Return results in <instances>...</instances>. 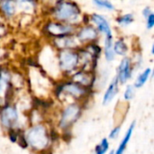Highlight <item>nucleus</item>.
<instances>
[{
    "label": "nucleus",
    "mask_w": 154,
    "mask_h": 154,
    "mask_svg": "<svg viewBox=\"0 0 154 154\" xmlns=\"http://www.w3.org/2000/svg\"><path fill=\"white\" fill-rule=\"evenodd\" d=\"M115 51H114V43L112 36H106L105 39V56L108 61L114 60L115 59Z\"/></svg>",
    "instance_id": "nucleus-15"
},
{
    "label": "nucleus",
    "mask_w": 154,
    "mask_h": 154,
    "mask_svg": "<svg viewBox=\"0 0 154 154\" xmlns=\"http://www.w3.org/2000/svg\"><path fill=\"white\" fill-rule=\"evenodd\" d=\"M133 22H134V15L132 14H126L117 18V23L121 26H127L131 24Z\"/></svg>",
    "instance_id": "nucleus-22"
},
{
    "label": "nucleus",
    "mask_w": 154,
    "mask_h": 154,
    "mask_svg": "<svg viewBox=\"0 0 154 154\" xmlns=\"http://www.w3.org/2000/svg\"><path fill=\"white\" fill-rule=\"evenodd\" d=\"M54 16L62 22L76 23L80 17V13L75 4L70 2H63L56 7Z\"/></svg>",
    "instance_id": "nucleus-3"
},
{
    "label": "nucleus",
    "mask_w": 154,
    "mask_h": 154,
    "mask_svg": "<svg viewBox=\"0 0 154 154\" xmlns=\"http://www.w3.org/2000/svg\"><path fill=\"white\" fill-rule=\"evenodd\" d=\"M82 113L81 106L76 103L68 105L61 112L59 127L61 130H69L80 117Z\"/></svg>",
    "instance_id": "nucleus-2"
},
{
    "label": "nucleus",
    "mask_w": 154,
    "mask_h": 154,
    "mask_svg": "<svg viewBox=\"0 0 154 154\" xmlns=\"http://www.w3.org/2000/svg\"><path fill=\"white\" fill-rule=\"evenodd\" d=\"M25 143L32 150L42 152L46 150L50 143L49 132L45 125L38 124L28 129L24 136Z\"/></svg>",
    "instance_id": "nucleus-1"
},
{
    "label": "nucleus",
    "mask_w": 154,
    "mask_h": 154,
    "mask_svg": "<svg viewBox=\"0 0 154 154\" xmlns=\"http://www.w3.org/2000/svg\"><path fill=\"white\" fill-rule=\"evenodd\" d=\"M121 132V126L120 125H117L116 126L115 128H113L109 134V139H112V140H115L118 137L119 134Z\"/></svg>",
    "instance_id": "nucleus-24"
},
{
    "label": "nucleus",
    "mask_w": 154,
    "mask_h": 154,
    "mask_svg": "<svg viewBox=\"0 0 154 154\" xmlns=\"http://www.w3.org/2000/svg\"><path fill=\"white\" fill-rule=\"evenodd\" d=\"M152 13V10H151V8H150V7H146V8L143 10V16H144L145 18H147V17H148Z\"/></svg>",
    "instance_id": "nucleus-26"
},
{
    "label": "nucleus",
    "mask_w": 154,
    "mask_h": 154,
    "mask_svg": "<svg viewBox=\"0 0 154 154\" xmlns=\"http://www.w3.org/2000/svg\"><path fill=\"white\" fill-rule=\"evenodd\" d=\"M147 22H146V26L149 30L152 29V27L154 26V14L153 13H152L147 18H146Z\"/></svg>",
    "instance_id": "nucleus-25"
},
{
    "label": "nucleus",
    "mask_w": 154,
    "mask_h": 154,
    "mask_svg": "<svg viewBox=\"0 0 154 154\" xmlns=\"http://www.w3.org/2000/svg\"><path fill=\"white\" fill-rule=\"evenodd\" d=\"M114 51H115V53H116L120 56L125 55V53L127 52V46H126L125 42L123 40H118L114 44Z\"/></svg>",
    "instance_id": "nucleus-18"
},
{
    "label": "nucleus",
    "mask_w": 154,
    "mask_h": 154,
    "mask_svg": "<svg viewBox=\"0 0 154 154\" xmlns=\"http://www.w3.org/2000/svg\"><path fill=\"white\" fill-rule=\"evenodd\" d=\"M109 150V142L106 138L102 139V141L96 146L95 154H106Z\"/></svg>",
    "instance_id": "nucleus-19"
},
{
    "label": "nucleus",
    "mask_w": 154,
    "mask_h": 154,
    "mask_svg": "<svg viewBox=\"0 0 154 154\" xmlns=\"http://www.w3.org/2000/svg\"><path fill=\"white\" fill-rule=\"evenodd\" d=\"M135 96V88L134 86H132V85H128L126 87V89L124 93V98L125 100L126 101H130L132 100Z\"/></svg>",
    "instance_id": "nucleus-23"
},
{
    "label": "nucleus",
    "mask_w": 154,
    "mask_h": 154,
    "mask_svg": "<svg viewBox=\"0 0 154 154\" xmlns=\"http://www.w3.org/2000/svg\"><path fill=\"white\" fill-rule=\"evenodd\" d=\"M1 9L7 16H13L15 13V5L13 0H3L1 3Z\"/></svg>",
    "instance_id": "nucleus-17"
},
{
    "label": "nucleus",
    "mask_w": 154,
    "mask_h": 154,
    "mask_svg": "<svg viewBox=\"0 0 154 154\" xmlns=\"http://www.w3.org/2000/svg\"><path fill=\"white\" fill-rule=\"evenodd\" d=\"M60 67L64 71H71L75 69L79 62V56L72 51L64 50L61 51L59 57Z\"/></svg>",
    "instance_id": "nucleus-5"
},
{
    "label": "nucleus",
    "mask_w": 154,
    "mask_h": 154,
    "mask_svg": "<svg viewBox=\"0 0 154 154\" xmlns=\"http://www.w3.org/2000/svg\"><path fill=\"white\" fill-rule=\"evenodd\" d=\"M114 152H114V151H112V152H111V153H110V154H114Z\"/></svg>",
    "instance_id": "nucleus-27"
},
{
    "label": "nucleus",
    "mask_w": 154,
    "mask_h": 154,
    "mask_svg": "<svg viewBox=\"0 0 154 154\" xmlns=\"http://www.w3.org/2000/svg\"><path fill=\"white\" fill-rule=\"evenodd\" d=\"M56 42H58L57 45L59 47H61V48H69V47H72V46L75 45L74 44L75 42L71 38H69L68 36H63V37L59 38L56 41Z\"/></svg>",
    "instance_id": "nucleus-20"
},
{
    "label": "nucleus",
    "mask_w": 154,
    "mask_h": 154,
    "mask_svg": "<svg viewBox=\"0 0 154 154\" xmlns=\"http://www.w3.org/2000/svg\"><path fill=\"white\" fill-rule=\"evenodd\" d=\"M132 76V65L128 58H124L117 69V80L121 84H125Z\"/></svg>",
    "instance_id": "nucleus-8"
},
{
    "label": "nucleus",
    "mask_w": 154,
    "mask_h": 154,
    "mask_svg": "<svg viewBox=\"0 0 154 154\" xmlns=\"http://www.w3.org/2000/svg\"><path fill=\"white\" fill-rule=\"evenodd\" d=\"M93 3L99 8L108 10V11H113L115 9L114 5L109 1V0H93Z\"/></svg>",
    "instance_id": "nucleus-21"
},
{
    "label": "nucleus",
    "mask_w": 154,
    "mask_h": 154,
    "mask_svg": "<svg viewBox=\"0 0 154 154\" xmlns=\"http://www.w3.org/2000/svg\"><path fill=\"white\" fill-rule=\"evenodd\" d=\"M152 74V69L151 68H147L145 69L141 74H139V76L137 77L136 80H135V83H134V88H142L149 79L150 76Z\"/></svg>",
    "instance_id": "nucleus-16"
},
{
    "label": "nucleus",
    "mask_w": 154,
    "mask_h": 154,
    "mask_svg": "<svg viewBox=\"0 0 154 154\" xmlns=\"http://www.w3.org/2000/svg\"><path fill=\"white\" fill-rule=\"evenodd\" d=\"M10 80H11L10 74L5 70H2L0 72V106L1 107L8 105L6 101L10 89Z\"/></svg>",
    "instance_id": "nucleus-7"
},
{
    "label": "nucleus",
    "mask_w": 154,
    "mask_h": 154,
    "mask_svg": "<svg viewBox=\"0 0 154 154\" xmlns=\"http://www.w3.org/2000/svg\"><path fill=\"white\" fill-rule=\"evenodd\" d=\"M47 31L53 36L63 37V36H67L72 32V27L68 24L51 23L47 26Z\"/></svg>",
    "instance_id": "nucleus-9"
},
{
    "label": "nucleus",
    "mask_w": 154,
    "mask_h": 154,
    "mask_svg": "<svg viewBox=\"0 0 154 154\" xmlns=\"http://www.w3.org/2000/svg\"><path fill=\"white\" fill-rule=\"evenodd\" d=\"M63 93L73 98H81L87 94V89L75 82H68L60 87V94Z\"/></svg>",
    "instance_id": "nucleus-6"
},
{
    "label": "nucleus",
    "mask_w": 154,
    "mask_h": 154,
    "mask_svg": "<svg viewBox=\"0 0 154 154\" xmlns=\"http://www.w3.org/2000/svg\"><path fill=\"white\" fill-rule=\"evenodd\" d=\"M79 39L82 42L86 41H92L97 37V31L93 27H85L81 29L78 35Z\"/></svg>",
    "instance_id": "nucleus-14"
},
{
    "label": "nucleus",
    "mask_w": 154,
    "mask_h": 154,
    "mask_svg": "<svg viewBox=\"0 0 154 154\" xmlns=\"http://www.w3.org/2000/svg\"><path fill=\"white\" fill-rule=\"evenodd\" d=\"M92 21L97 25V29L102 32L106 36H112L111 27L106 18H104L100 14H94L92 15Z\"/></svg>",
    "instance_id": "nucleus-10"
},
{
    "label": "nucleus",
    "mask_w": 154,
    "mask_h": 154,
    "mask_svg": "<svg viewBox=\"0 0 154 154\" xmlns=\"http://www.w3.org/2000/svg\"><path fill=\"white\" fill-rule=\"evenodd\" d=\"M73 81L82 87H88L91 85L92 77L89 73L87 72H78L73 77Z\"/></svg>",
    "instance_id": "nucleus-13"
},
{
    "label": "nucleus",
    "mask_w": 154,
    "mask_h": 154,
    "mask_svg": "<svg viewBox=\"0 0 154 154\" xmlns=\"http://www.w3.org/2000/svg\"><path fill=\"white\" fill-rule=\"evenodd\" d=\"M118 80L117 79H114L112 80V82L109 84L104 97H103V105H107L109 104L113 99L114 97L116 96V94L118 93Z\"/></svg>",
    "instance_id": "nucleus-11"
},
{
    "label": "nucleus",
    "mask_w": 154,
    "mask_h": 154,
    "mask_svg": "<svg viewBox=\"0 0 154 154\" xmlns=\"http://www.w3.org/2000/svg\"><path fill=\"white\" fill-rule=\"evenodd\" d=\"M0 120L2 125L5 128L9 130H15L19 121L17 108L11 105L3 106L0 112Z\"/></svg>",
    "instance_id": "nucleus-4"
},
{
    "label": "nucleus",
    "mask_w": 154,
    "mask_h": 154,
    "mask_svg": "<svg viewBox=\"0 0 154 154\" xmlns=\"http://www.w3.org/2000/svg\"><path fill=\"white\" fill-rule=\"evenodd\" d=\"M134 127H135V122H133V123L131 124V125L129 126L127 132L125 133V134L123 140L121 141V143H120V144H119L117 150L116 151V152H114V154L124 153V152L125 151V149H126V147H127V144H128V143H129V141H130V139H131V137H132V135H133Z\"/></svg>",
    "instance_id": "nucleus-12"
}]
</instances>
